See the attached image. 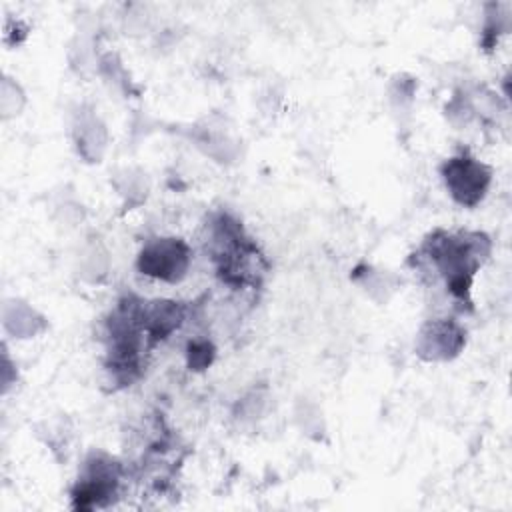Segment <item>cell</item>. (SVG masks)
<instances>
[{
  "instance_id": "1",
  "label": "cell",
  "mask_w": 512,
  "mask_h": 512,
  "mask_svg": "<svg viewBox=\"0 0 512 512\" xmlns=\"http://www.w3.org/2000/svg\"><path fill=\"white\" fill-rule=\"evenodd\" d=\"M446 186L450 194L466 206H474L486 192L490 182V172L484 164H478L472 158H452L444 166Z\"/></svg>"
},
{
  "instance_id": "2",
  "label": "cell",
  "mask_w": 512,
  "mask_h": 512,
  "mask_svg": "<svg viewBox=\"0 0 512 512\" xmlns=\"http://www.w3.org/2000/svg\"><path fill=\"white\" fill-rule=\"evenodd\" d=\"M188 264V250L178 240H160L140 254V270L164 280H178Z\"/></svg>"
}]
</instances>
